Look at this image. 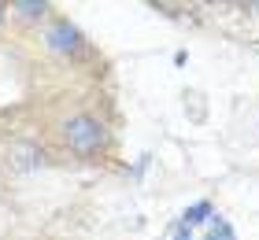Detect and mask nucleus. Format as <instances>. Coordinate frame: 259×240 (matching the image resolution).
<instances>
[{"label":"nucleus","instance_id":"obj_5","mask_svg":"<svg viewBox=\"0 0 259 240\" xmlns=\"http://www.w3.org/2000/svg\"><path fill=\"white\" fill-rule=\"evenodd\" d=\"M204 214H211V203H207V200H200L193 211H185V225H193V222H204Z\"/></svg>","mask_w":259,"mask_h":240},{"label":"nucleus","instance_id":"obj_2","mask_svg":"<svg viewBox=\"0 0 259 240\" xmlns=\"http://www.w3.org/2000/svg\"><path fill=\"white\" fill-rule=\"evenodd\" d=\"M8 166L15 174L22 170H37L41 166V148L33 140H11V148H8Z\"/></svg>","mask_w":259,"mask_h":240},{"label":"nucleus","instance_id":"obj_6","mask_svg":"<svg viewBox=\"0 0 259 240\" xmlns=\"http://www.w3.org/2000/svg\"><path fill=\"white\" fill-rule=\"evenodd\" d=\"M207 240H233V233H230V225H226V222H219V229H211Z\"/></svg>","mask_w":259,"mask_h":240},{"label":"nucleus","instance_id":"obj_3","mask_svg":"<svg viewBox=\"0 0 259 240\" xmlns=\"http://www.w3.org/2000/svg\"><path fill=\"white\" fill-rule=\"evenodd\" d=\"M49 44L56 52H78L81 48V33L70 26V19H56L49 26Z\"/></svg>","mask_w":259,"mask_h":240},{"label":"nucleus","instance_id":"obj_8","mask_svg":"<svg viewBox=\"0 0 259 240\" xmlns=\"http://www.w3.org/2000/svg\"><path fill=\"white\" fill-rule=\"evenodd\" d=\"M0 19H4V8H0Z\"/></svg>","mask_w":259,"mask_h":240},{"label":"nucleus","instance_id":"obj_4","mask_svg":"<svg viewBox=\"0 0 259 240\" xmlns=\"http://www.w3.org/2000/svg\"><path fill=\"white\" fill-rule=\"evenodd\" d=\"M11 11H19L22 19H41L49 8H45V4H33V0H15V4H11Z\"/></svg>","mask_w":259,"mask_h":240},{"label":"nucleus","instance_id":"obj_1","mask_svg":"<svg viewBox=\"0 0 259 240\" xmlns=\"http://www.w3.org/2000/svg\"><path fill=\"white\" fill-rule=\"evenodd\" d=\"M104 137H108V129H104V122L97 115H70L67 118V126H63V140L74 148L78 155H93V152H100V144Z\"/></svg>","mask_w":259,"mask_h":240},{"label":"nucleus","instance_id":"obj_7","mask_svg":"<svg viewBox=\"0 0 259 240\" xmlns=\"http://www.w3.org/2000/svg\"><path fill=\"white\" fill-rule=\"evenodd\" d=\"M174 240H189V233H185V229H178V236H174Z\"/></svg>","mask_w":259,"mask_h":240}]
</instances>
